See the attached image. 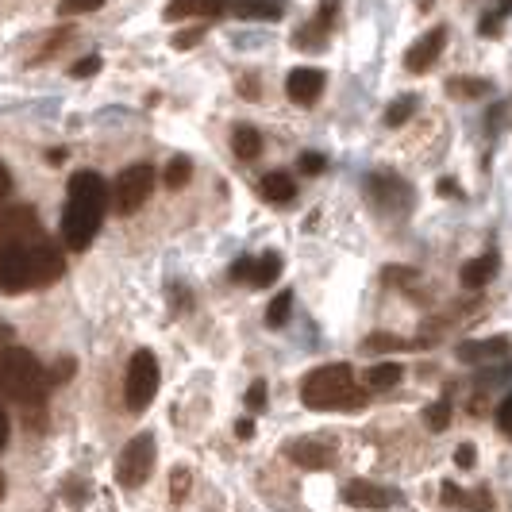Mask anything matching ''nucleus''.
I'll list each match as a JSON object with an SVG mask.
<instances>
[{
  "mask_svg": "<svg viewBox=\"0 0 512 512\" xmlns=\"http://www.w3.org/2000/svg\"><path fill=\"white\" fill-rule=\"evenodd\" d=\"M489 89H493V85H489V81H478V77H451V81H447V93H455V97H482Z\"/></svg>",
  "mask_w": 512,
  "mask_h": 512,
  "instance_id": "nucleus-22",
  "label": "nucleus"
},
{
  "mask_svg": "<svg viewBox=\"0 0 512 512\" xmlns=\"http://www.w3.org/2000/svg\"><path fill=\"white\" fill-rule=\"evenodd\" d=\"M443 501L447 505H462V509H478V512H489L493 509V497H489L486 489H474V493H466V489H459V486H443Z\"/></svg>",
  "mask_w": 512,
  "mask_h": 512,
  "instance_id": "nucleus-18",
  "label": "nucleus"
},
{
  "mask_svg": "<svg viewBox=\"0 0 512 512\" xmlns=\"http://www.w3.org/2000/svg\"><path fill=\"white\" fill-rule=\"evenodd\" d=\"M8 193H12V174H8V166L0 162V201H4Z\"/></svg>",
  "mask_w": 512,
  "mask_h": 512,
  "instance_id": "nucleus-37",
  "label": "nucleus"
},
{
  "mask_svg": "<svg viewBox=\"0 0 512 512\" xmlns=\"http://www.w3.org/2000/svg\"><path fill=\"white\" fill-rule=\"evenodd\" d=\"M8 343H12V328L0 320V347H8Z\"/></svg>",
  "mask_w": 512,
  "mask_h": 512,
  "instance_id": "nucleus-40",
  "label": "nucleus"
},
{
  "mask_svg": "<svg viewBox=\"0 0 512 512\" xmlns=\"http://www.w3.org/2000/svg\"><path fill=\"white\" fill-rule=\"evenodd\" d=\"M397 382H401V366L397 362H382V366L366 370V385L370 389H393Z\"/></svg>",
  "mask_w": 512,
  "mask_h": 512,
  "instance_id": "nucleus-21",
  "label": "nucleus"
},
{
  "mask_svg": "<svg viewBox=\"0 0 512 512\" xmlns=\"http://www.w3.org/2000/svg\"><path fill=\"white\" fill-rule=\"evenodd\" d=\"M4 443H8V412L0 409V451H4Z\"/></svg>",
  "mask_w": 512,
  "mask_h": 512,
  "instance_id": "nucleus-38",
  "label": "nucleus"
},
{
  "mask_svg": "<svg viewBox=\"0 0 512 512\" xmlns=\"http://www.w3.org/2000/svg\"><path fill=\"white\" fill-rule=\"evenodd\" d=\"M497 428H501L505 436H512V397L497 409Z\"/></svg>",
  "mask_w": 512,
  "mask_h": 512,
  "instance_id": "nucleus-34",
  "label": "nucleus"
},
{
  "mask_svg": "<svg viewBox=\"0 0 512 512\" xmlns=\"http://www.w3.org/2000/svg\"><path fill=\"white\" fill-rule=\"evenodd\" d=\"M343 497H347V505H355V509H389V505L397 501L393 489H382V486H374V482H347V486H343Z\"/></svg>",
  "mask_w": 512,
  "mask_h": 512,
  "instance_id": "nucleus-13",
  "label": "nucleus"
},
{
  "mask_svg": "<svg viewBox=\"0 0 512 512\" xmlns=\"http://www.w3.org/2000/svg\"><path fill=\"white\" fill-rule=\"evenodd\" d=\"M189 178H193V162H189L185 154L170 158V166H166V185H170V189H181V185H189Z\"/></svg>",
  "mask_w": 512,
  "mask_h": 512,
  "instance_id": "nucleus-23",
  "label": "nucleus"
},
{
  "mask_svg": "<svg viewBox=\"0 0 512 512\" xmlns=\"http://www.w3.org/2000/svg\"><path fill=\"white\" fill-rule=\"evenodd\" d=\"M282 274V255H258V258H239L231 266V282H247V285H270L274 278Z\"/></svg>",
  "mask_w": 512,
  "mask_h": 512,
  "instance_id": "nucleus-10",
  "label": "nucleus"
},
{
  "mask_svg": "<svg viewBox=\"0 0 512 512\" xmlns=\"http://www.w3.org/2000/svg\"><path fill=\"white\" fill-rule=\"evenodd\" d=\"M185 493H189V466H178V470H174V478H170V501L181 505V501H185Z\"/></svg>",
  "mask_w": 512,
  "mask_h": 512,
  "instance_id": "nucleus-27",
  "label": "nucleus"
},
{
  "mask_svg": "<svg viewBox=\"0 0 512 512\" xmlns=\"http://www.w3.org/2000/svg\"><path fill=\"white\" fill-rule=\"evenodd\" d=\"M289 308H293V293L285 289V293H278V297L270 301V308H266V324H270V328H282L285 320H289Z\"/></svg>",
  "mask_w": 512,
  "mask_h": 512,
  "instance_id": "nucleus-24",
  "label": "nucleus"
},
{
  "mask_svg": "<svg viewBox=\"0 0 512 512\" xmlns=\"http://www.w3.org/2000/svg\"><path fill=\"white\" fill-rule=\"evenodd\" d=\"M447 47V27H432V31H424L416 43L409 47L405 54V70L409 74H424V70H432L439 62V54Z\"/></svg>",
  "mask_w": 512,
  "mask_h": 512,
  "instance_id": "nucleus-8",
  "label": "nucleus"
},
{
  "mask_svg": "<svg viewBox=\"0 0 512 512\" xmlns=\"http://www.w3.org/2000/svg\"><path fill=\"white\" fill-rule=\"evenodd\" d=\"M228 12V0H174V4H166V20H185V16H208V20H216V16H224Z\"/></svg>",
  "mask_w": 512,
  "mask_h": 512,
  "instance_id": "nucleus-14",
  "label": "nucleus"
},
{
  "mask_svg": "<svg viewBox=\"0 0 512 512\" xmlns=\"http://www.w3.org/2000/svg\"><path fill=\"white\" fill-rule=\"evenodd\" d=\"M412 112H416V97H401V101H393L385 108V124H389V128H401Z\"/></svg>",
  "mask_w": 512,
  "mask_h": 512,
  "instance_id": "nucleus-25",
  "label": "nucleus"
},
{
  "mask_svg": "<svg viewBox=\"0 0 512 512\" xmlns=\"http://www.w3.org/2000/svg\"><path fill=\"white\" fill-rule=\"evenodd\" d=\"M512 12V0H501V4H497V12H493V16H489L486 24H482V31H486V35H493V24H497V20H501V16H509Z\"/></svg>",
  "mask_w": 512,
  "mask_h": 512,
  "instance_id": "nucleus-35",
  "label": "nucleus"
},
{
  "mask_svg": "<svg viewBox=\"0 0 512 512\" xmlns=\"http://www.w3.org/2000/svg\"><path fill=\"white\" fill-rule=\"evenodd\" d=\"M451 424V401H436L432 409H428V428L432 432H443Z\"/></svg>",
  "mask_w": 512,
  "mask_h": 512,
  "instance_id": "nucleus-26",
  "label": "nucleus"
},
{
  "mask_svg": "<svg viewBox=\"0 0 512 512\" xmlns=\"http://www.w3.org/2000/svg\"><path fill=\"white\" fill-rule=\"evenodd\" d=\"M401 347H409V343L397 335H370L366 339V351H401Z\"/></svg>",
  "mask_w": 512,
  "mask_h": 512,
  "instance_id": "nucleus-28",
  "label": "nucleus"
},
{
  "mask_svg": "<svg viewBox=\"0 0 512 512\" xmlns=\"http://www.w3.org/2000/svg\"><path fill=\"white\" fill-rule=\"evenodd\" d=\"M201 35H205V31H201V27H193V31H185V35H178V39H174V47H181V51H185V47H193Z\"/></svg>",
  "mask_w": 512,
  "mask_h": 512,
  "instance_id": "nucleus-36",
  "label": "nucleus"
},
{
  "mask_svg": "<svg viewBox=\"0 0 512 512\" xmlns=\"http://www.w3.org/2000/svg\"><path fill=\"white\" fill-rule=\"evenodd\" d=\"M493 274H497V255L470 258V262L462 266V285H466V289H482Z\"/></svg>",
  "mask_w": 512,
  "mask_h": 512,
  "instance_id": "nucleus-19",
  "label": "nucleus"
},
{
  "mask_svg": "<svg viewBox=\"0 0 512 512\" xmlns=\"http://www.w3.org/2000/svg\"><path fill=\"white\" fill-rule=\"evenodd\" d=\"M66 274V258L62 251L47 243L43 235L20 239V243H4L0 247V293H31V289H47Z\"/></svg>",
  "mask_w": 512,
  "mask_h": 512,
  "instance_id": "nucleus-1",
  "label": "nucleus"
},
{
  "mask_svg": "<svg viewBox=\"0 0 512 512\" xmlns=\"http://www.w3.org/2000/svg\"><path fill=\"white\" fill-rule=\"evenodd\" d=\"M235 432H239V436L247 439L251 432H255V428H251V420H239V424H235Z\"/></svg>",
  "mask_w": 512,
  "mask_h": 512,
  "instance_id": "nucleus-41",
  "label": "nucleus"
},
{
  "mask_svg": "<svg viewBox=\"0 0 512 512\" xmlns=\"http://www.w3.org/2000/svg\"><path fill=\"white\" fill-rule=\"evenodd\" d=\"M258 193H262L270 205H289V201L297 197V185H293V178H289L285 170H274V174H266V178L258 181Z\"/></svg>",
  "mask_w": 512,
  "mask_h": 512,
  "instance_id": "nucleus-16",
  "label": "nucleus"
},
{
  "mask_svg": "<svg viewBox=\"0 0 512 512\" xmlns=\"http://www.w3.org/2000/svg\"><path fill=\"white\" fill-rule=\"evenodd\" d=\"M262 405H266V382H255L251 389H247V409L258 412Z\"/></svg>",
  "mask_w": 512,
  "mask_h": 512,
  "instance_id": "nucleus-32",
  "label": "nucleus"
},
{
  "mask_svg": "<svg viewBox=\"0 0 512 512\" xmlns=\"http://www.w3.org/2000/svg\"><path fill=\"white\" fill-rule=\"evenodd\" d=\"M151 470H154V436L143 432V436H135L128 447H124L120 466H116V478H120L124 489H139L151 478Z\"/></svg>",
  "mask_w": 512,
  "mask_h": 512,
  "instance_id": "nucleus-7",
  "label": "nucleus"
},
{
  "mask_svg": "<svg viewBox=\"0 0 512 512\" xmlns=\"http://www.w3.org/2000/svg\"><path fill=\"white\" fill-rule=\"evenodd\" d=\"M0 497H4V474H0Z\"/></svg>",
  "mask_w": 512,
  "mask_h": 512,
  "instance_id": "nucleus-42",
  "label": "nucleus"
},
{
  "mask_svg": "<svg viewBox=\"0 0 512 512\" xmlns=\"http://www.w3.org/2000/svg\"><path fill=\"white\" fill-rule=\"evenodd\" d=\"M474 462V447H459V466H470Z\"/></svg>",
  "mask_w": 512,
  "mask_h": 512,
  "instance_id": "nucleus-39",
  "label": "nucleus"
},
{
  "mask_svg": "<svg viewBox=\"0 0 512 512\" xmlns=\"http://www.w3.org/2000/svg\"><path fill=\"white\" fill-rule=\"evenodd\" d=\"M324 170H328L324 154H301V174H324Z\"/></svg>",
  "mask_w": 512,
  "mask_h": 512,
  "instance_id": "nucleus-30",
  "label": "nucleus"
},
{
  "mask_svg": "<svg viewBox=\"0 0 512 512\" xmlns=\"http://www.w3.org/2000/svg\"><path fill=\"white\" fill-rule=\"evenodd\" d=\"M509 351V339H486V343H462L459 347V359L462 362H486L497 359Z\"/></svg>",
  "mask_w": 512,
  "mask_h": 512,
  "instance_id": "nucleus-20",
  "label": "nucleus"
},
{
  "mask_svg": "<svg viewBox=\"0 0 512 512\" xmlns=\"http://www.w3.org/2000/svg\"><path fill=\"white\" fill-rule=\"evenodd\" d=\"M101 4L104 0H62L58 12H62V16H81V12H97Z\"/></svg>",
  "mask_w": 512,
  "mask_h": 512,
  "instance_id": "nucleus-29",
  "label": "nucleus"
},
{
  "mask_svg": "<svg viewBox=\"0 0 512 512\" xmlns=\"http://www.w3.org/2000/svg\"><path fill=\"white\" fill-rule=\"evenodd\" d=\"M70 374H74V362L62 359L58 366H54V370H47V385H62L66 378H70Z\"/></svg>",
  "mask_w": 512,
  "mask_h": 512,
  "instance_id": "nucleus-31",
  "label": "nucleus"
},
{
  "mask_svg": "<svg viewBox=\"0 0 512 512\" xmlns=\"http://www.w3.org/2000/svg\"><path fill=\"white\" fill-rule=\"evenodd\" d=\"M104 212H108V181L93 170L74 174L66 193V212H62V243L70 251H85L101 231Z\"/></svg>",
  "mask_w": 512,
  "mask_h": 512,
  "instance_id": "nucleus-2",
  "label": "nucleus"
},
{
  "mask_svg": "<svg viewBox=\"0 0 512 512\" xmlns=\"http://www.w3.org/2000/svg\"><path fill=\"white\" fill-rule=\"evenodd\" d=\"M35 235H43L35 208H27V205L0 208V247H4V243H20V239H35Z\"/></svg>",
  "mask_w": 512,
  "mask_h": 512,
  "instance_id": "nucleus-9",
  "label": "nucleus"
},
{
  "mask_svg": "<svg viewBox=\"0 0 512 512\" xmlns=\"http://www.w3.org/2000/svg\"><path fill=\"white\" fill-rule=\"evenodd\" d=\"M158 393V359L151 351H135L128 362V378H124V401L131 412H143Z\"/></svg>",
  "mask_w": 512,
  "mask_h": 512,
  "instance_id": "nucleus-6",
  "label": "nucleus"
},
{
  "mask_svg": "<svg viewBox=\"0 0 512 512\" xmlns=\"http://www.w3.org/2000/svg\"><path fill=\"white\" fill-rule=\"evenodd\" d=\"M231 151H235V158H243V162H255L258 154H262V135L251 124H239V128L231 131Z\"/></svg>",
  "mask_w": 512,
  "mask_h": 512,
  "instance_id": "nucleus-17",
  "label": "nucleus"
},
{
  "mask_svg": "<svg viewBox=\"0 0 512 512\" xmlns=\"http://www.w3.org/2000/svg\"><path fill=\"white\" fill-rule=\"evenodd\" d=\"M285 455L297 462V466H308V470H324L335 462V443H324V439H293L285 447Z\"/></svg>",
  "mask_w": 512,
  "mask_h": 512,
  "instance_id": "nucleus-12",
  "label": "nucleus"
},
{
  "mask_svg": "<svg viewBox=\"0 0 512 512\" xmlns=\"http://www.w3.org/2000/svg\"><path fill=\"white\" fill-rule=\"evenodd\" d=\"M47 370L39 366V359L24 351V347H0V401H12V405H24L35 409L43 405L47 397Z\"/></svg>",
  "mask_w": 512,
  "mask_h": 512,
  "instance_id": "nucleus-3",
  "label": "nucleus"
},
{
  "mask_svg": "<svg viewBox=\"0 0 512 512\" xmlns=\"http://www.w3.org/2000/svg\"><path fill=\"white\" fill-rule=\"evenodd\" d=\"M324 70H312V66H297L293 74L285 77V93L293 104H316L324 93Z\"/></svg>",
  "mask_w": 512,
  "mask_h": 512,
  "instance_id": "nucleus-11",
  "label": "nucleus"
},
{
  "mask_svg": "<svg viewBox=\"0 0 512 512\" xmlns=\"http://www.w3.org/2000/svg\"><path fill=\"white\" fill-rule=\"evenodd\" d=\"M228 12L239 20H278L285 12L282 0H228Z\"/></svg>",
  "mask_w": 512,
  "mask_h": 512,
  "instance_id": "nucleus-15",
  "label": "nucleus"
},
{
  "mask_svg": "<svg viewBox=\"0 0 512 512\" xmlns=\"http://www.w3.org/2000/svg\"><path fill=\"white\" fill-rule=\"evenodd\" d=\"M97 70H101V58H97V54H89V58H81V62H77L70 74H74V77H89V74H97Z\"/></svg>",
  "mask_w": 512,
  "mask_h": 512,
  "instance_id": "nucleus-33",
  "label": "nucleus"
},
{
  "mask_svg": "<svg viewBox=\"0 0 512 512\" xmlns=\"http://www.w3.org/2000/svg\"><path fill=\"white\" fill-rule=\"evenodd\" d=\"M301 401L308 409L332 412V409H362L366 405V389L355 382V370L332 362V366H320L312 370L301 385Z\"/></svg>",
  "mask_w": 512,
  "mask_h": 512,
  "instance_id": "nucleus-4",
  "label": "nucleus"
},
{
  "mask_svg": "<svg viewBox=\"0 0 512 512\" xmlns=\"http://www.w3.org/2000/svg\"><path fill=\"white\" fill-rule=\"evenodd\" d=\"M151 189H154V166L135 162V166H128L120 178L112 181V189H108V205L116 208L120 216H131V212H139V208L147 205Z\"/></svg>",
  "mask_w": 512,
  "mask_h": 512,
  "instance_id": "nucleus-5",
  "label": "nucleus"
}]
</instances>
